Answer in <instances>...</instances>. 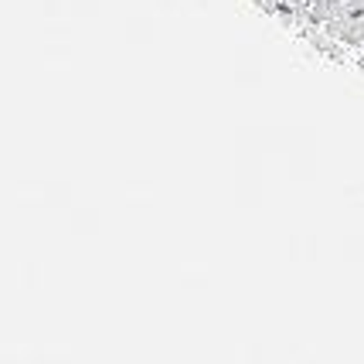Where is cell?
Segmentation results:
<instances>
[{
    "label": "cell",
    "instance_id": "1",
    "mask_svg": "<svg viewBox=\"0 0 364 364\" xmlns=\"http://www.w3.org/2000/svg\"><path fill=\"white\" fill-rule=\"evenodd\" d=\"M344 14V0H314L310 4V11H306V24H317V28H323L331 17Z\"/></svg>",
    "mask_w": 364,
    "mask_h": 364
},
{
    "label": "cell",
    "instance_id": "2",
    "mask_svg": "<svg viewBox=\"0 0 364 364\" xmlns=\"http://www.w3.org/2000/svg\"><path fill=\"white\" fill-rule=\"evenodd\" d=\"M358 68H361V72H364V55H361V58H358Z\"/></svg>",
    "mask_w": 364,
    "mask_h": 364
}]
</instances>
